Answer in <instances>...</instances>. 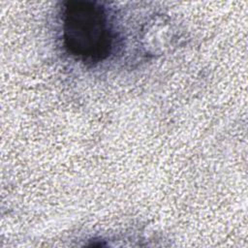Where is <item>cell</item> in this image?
Masks as SVG:
<instances>
[{
	"mask_svg": "<svg viewBox=\"0 0 248 248\" xmlns=\"http://www.w3.org/2000/svg\"><path fill=\"white\" fill-rule=\"evenodd\" d=\"M65 48L77 59L96 64L108 57L113 34L107 11L98 2L68 1L62 14Z\"/></svg>",
	"mask_w": 248,
	"mask_h": 248,
	"instance_id": "1",
	"label": "cell"
}]
</instances>
